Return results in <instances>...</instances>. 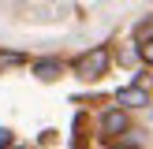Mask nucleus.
<instances>
[{"label": "nucleus", "instance_id": "f257e3e1", "mask_svg": "<svg viewBox=\"0 0 153 149\" xmlns=\"http://www.w3.org/2000/svg\"><path fill=\"white\" fill-rule=\"evenodd\" d=\"M108 49H90V52H82L79 60H75V74L79 78H86V82H94V78H101L105 71H108Z\"/></svg>", "mask_w": 153, "mask_h": 149}, {"label": "nucleus", "instance_id": "f03ea898", "mask_svg": "<svg viewBox=\"0 0 153 149\" xmlns=\"http://www.w3.org/2000/svg\"><path fill=\"white\" fill-rule=\"evenodd\" d=\"M101 131H105V138L127 134V112H123V108H112V112H105V119H101Z\"/></svg>", "mask_w": 153, "mask_h": 149}, {"label": "nucleus", "instance_id": "7ed1b4c3", "mask_svg": "<svg viewBox=\"0 0 153 149\" xmlns=\"http://www.w3.org/2000/svg\"><path fill=\"white\" fill-rule=\"evenodd\" d=\"M116 101L123 104V108H142V104H149V93H146V89H138V86H127V89H120V93H116Z\"/></svg>", "mask_w": 153, "mask_h": 149}, {"label": "nucleus", "instance_id": "20e7f679", "mask_svg": "<svg viewBox=\"0 0 153 149\" xmlns=\"http://www.w3.org/2000/svg\"><path fill=\"white\" fill-rule=\"evenodd\" d=\"M37 71V78H45V82H52V78H60V71H64V67L56 63V60H41V63L34 67Z\"/></svg>", "mask_w": 153, "mask_h": 149}, {"label": "nucleus", "instance_id": "39448f33", "mask_svg": "<svg viewBox=\"0 0 153 149\" xmlns=\"http://www.w3.org/2000/svg\"><path fill=\"white\" fill-rule=\"evenodd\" d=\"M22 63V52H0V71H7V67H19Z\"/></svg>", "mask_w": 153, "mask_h": 149}, {"label": "nucleus", "instance_id": "423d86ee", "mask_svg": "<svg viewBox=\"0 0 153 149\" xmlns=\"http://www.w3.org/2000/svg\"><path fill=\"white\" fill-rule=\"evenodd\" d=\"M138 45H142V49H138L142 60H146V63H153V37H146V41H138Z\"/></svg>", "mask_w": 153, "mask_h": 149}, {"label": "nucleus", "instance_id": "0eeeda50", "mask_svg": "<svg viewBox=\"0 0 153 149\" xmlns=\"http://www.w3.org/2000/svg\"><path fill=\"white\" fill-rule=\"evenodd\" d=\"M134 37H138V41H146V37H153V19H149V22H142V26L134 30Z\"/></svg>", "mask_w": 153, "mask_h": 149}, {"label": "nucleus", "instance_id": "6e6552de", "mask_svg": "<svg viewBox=\"0 0 153 149\" xmlns=\"http://www.w3.org/2000/svg\"><path fill=\"white\" fill-rule=\"evenodd\" d=\"M11 145V131H4V127H0V149H7Z\"/></svg>", "mask_w": 153, "mask_h": 149}, {"label": "nucleus", "instance_id": "1a4fd4ad", "mask_svg": "<svg viewBox=\"0 0 153 149\" xmlns=\"http://www.w3.org/2000/svg\"><path fill=\"white\" fill-rule=\"evenodd\" d=\"M7 149H11V145H7Z\"/></svg>", "mask_w": 153, "mask_h": 149}]
</instances>
